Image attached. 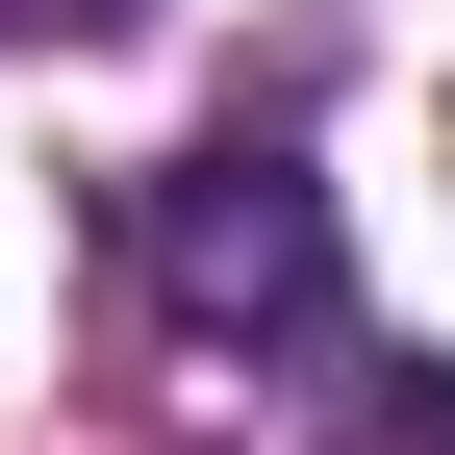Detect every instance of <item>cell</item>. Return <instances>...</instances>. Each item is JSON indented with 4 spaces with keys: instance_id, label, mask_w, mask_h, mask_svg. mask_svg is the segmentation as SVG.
Instances as JSON below:
<instances>
[{
    "instance_id": "1",
    "label": "cell",
    "mask_w": 455,
    "mask_h": 455,
    "mask_svg": "<svg viewBox=\"0 0 455 455\" xmlns=\"http://www.w3.org/2000/svg\"><path fill=\"white\" fill-rule=\"evenodd\" d=\"M152 304L178 329H228V355H329V329H355V253H329V178L304 152H178V178H152Z\"/></svg>"
},
{
    "instance_id": "2",
    "label": "cell",
    "mask_w": 455,
    "mask_h": 455,
    "mask_svg": "<svg viewBox=\"0 0 455 455\" xmlns=\"http://www.w3.org/2000/svg\"><path fill=\"white\" fill-rule=\"evenodd\" d=\"M329 455H455V379L379 355V329H329Z\"/></svg>"
},
{
    "instance_id": "3",
    "label": "cell",
    "mask_w": 455,
    "mask_h": 455,
    "mask_svg": "<svg viewBox=\"0 0 455 455\" xmlns=\"http://www.w3.org/2000/svg\"><path fill=\"white\" fill-rule=\"evenodd\" d=\"M0 26H127V0H0Z\"/></svg>"
}]
</instances>
